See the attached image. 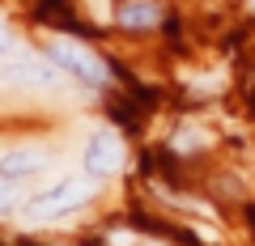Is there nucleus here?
<instances>
[{
  "label": "nucleus",
  "mask_w": 255,
  "mask_h": 246,
  "mask_svg": "<svg viewBox=\"0 0 255 246\" xmlns=\"http://www.w3.org/2000/svg\"><path fill=\"white\" fill-rule=\"evenodd\" d=\"M94 195H98V178H94V174L90 178H60L55 187H47V191H38L34 200H26L21 217H26V225H47V221L81 208V204H90Z\"/></svg>",
  "instance_id": "nucleus-1"
},
{
  "label": "nucleus",
  "mask_w": 255,
  "mask_h": 246,
  "mask_svg": "<svg viewBox=\"0 0 255 246\" xmlns=\"http://www.w3.org/2000/svg\"><path fill=\"white\" fill-rule=\"evenodd\" d=\"M4 212H13V195H9V182L0 178V217H4Z\"/></svg>",
  "instance_id": "nucleus-8"
},
{
  "label": "nucleus",
  "mask_w": 255,
  "mask_h": 246,
  "mask_svg": "<svg viewBox=\"0 0 255 246\" xmlns=\"http://www.w3.org/2000/svg\"><path fill=\"white\" fill-rule=\"evenodd\" d=\"M119 21L128 30H149V26H157V4L153 0H128L119 9Z\"/></svg>",
  "instance_id": "nucleus-6"
},
{
  "label": "nucleus",
  "mask_w": 255,
  "mask_h": 246,
  "mask_svg": "<svg viewBox=\"0 0 255 246\" xmlns=\"http://www.w3.org/2000/svg\"><path fill=\"white\" fill-rule=\"evenodd\" d=\"M85 174H94V178H111V174L124 165V145H119L115 132H94L90 140H85Z\"/></svg>",
  "instance_id": "nucleus-4"
},
{
  "label": "nucleus",
  "mask_w": 255,
  "mask_h": 246,
  "mask_svg": "<svg viewBox=\"0 0 255 246\" xmlns=\"http://www.w3.org/2000/svg\"><path fill=\"white\" fill-rule=\"evenodd\" d=\"M51 60L68 77H77V81H85V85H102V81H107L102 60L94 51H85L81 43H73V38H51Z\"/></svg>",
  "instance_id": "nucleus-3"
},
{
  "label": "nucleus",
  "mask_w": 255,
  "mask_h": 246,
  "mask_svg": "<svg viewBox=\"0 0 255 246\" xmlns=\"http://www.w3.org/2000/svg\"><path fill=\"white\" fill-rule=\"evenodd\" d=\"M191 145H204V136H200V132H183V136L174 140V149H191Z\"/></svg>",
  "instance_id": "nucleus-7"
},
{
  "label": "nucleus",
  "mask_w": 255,
  "mask_h": 246,
  "mask_svg": "<svg viewBox=\"0 0 255 246\" xmlns=\"http://www.w3.org/2000/svg\"><path fill=\"white\" fill-rule=\"evenodd\" d=\"M60 73L64 68L55 60L47 64L38 55H4V64H0V81L4 85H34V89H55Z\"/></svg>",
  "instance_id": "nucleus-2"
},
{
  "label": "nucleus",
  "mask_w": 255,
  "mask_h": 246,
  "mask_svg": "<svg viewBox=\"0 0 255 246\" xmlns=\"http://www.w3.org/2000/svg\"><path fill=\"white\" fill-rule=\"evenodd\" d=\"M0 55H13V34L0 26Z\"/></svg>",
  "instance_id": "nucleus-9"
},
{
  "label": "nucleus",
  "mask_w": 255,
  "mask_h": 246,
  "mask_svg": "<svg viewBox=\"0 0 255 246\" xmlns=\"http://www.w3.org/2000/svg\"><path fill=\"white\" fill-rule=\"evenodd\" d=\"M47 165H51V157L43 149H17V153L0 157V178L4 182H26V178H38Z\"/></svg>",
  "instance_id": "nucleus-5"
}]
</instances>
